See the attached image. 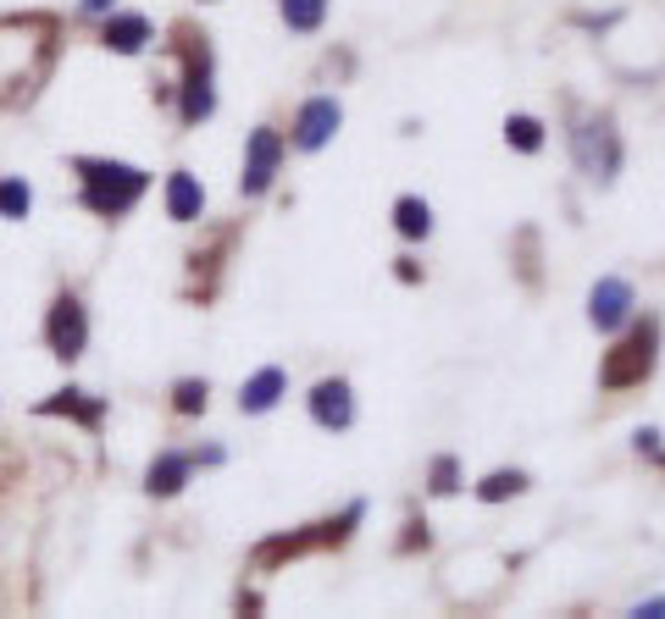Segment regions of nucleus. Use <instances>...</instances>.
I'll list each match as a JSON object with an SVG mask.
<instances>
[{"label":"nucleus","mask_w":665,"mask_h":619,"mask_svg":"<svg viewBox=\"0 0 665 619\" xmlns=\"http://www.w3.org/2000/svg\"><path fill=\"white\" fill-rule=\"evenodd\" d=\"M78 178H84V205L95 216H123L150 189V172L117 167V161H78Z\"/></svg>","instance_id":"f257e3e1"},{"label":"nucleus","mask_w":665,"mask_h":619,"mask_svg":"<svg viewBox=\"0 0 665 619\" xmlns=\"http://www.w3.org/2000/svg\"><path fill=\"white\" fill-rule=\"evenodd\" d=\"M571 156H577V172H582V178L615 183V172H621V134H615L610 111L577 117V128H571Z\"/></svg>","instance_id":"f03ea898"},{"label":"nucleus","mask_w":665,"mask_h":619,"mask_svg":"<svg viewBox=\"0 0 665 619\" xmlns=\"http://www.w3.org/2000/svg\"><path fill=\"white\" fill-rule=\"evenodd\" d=\"M654 354H659V321H637L599 365V382L604 387H637L648 371H654Z\"/></svg>","instance_id":"7ed1b4c3"},{"label":"nucleus","mask_w":665,"mask_h":619,"mask_svg":"<svg viewBox=\"0 0 665 619\" xmlns=\"http://www.w3.org/2000/svg\"><path fill=\"white\" fill-rule=\"evenodd\" d=\"M189 45H183V56H189V78H183V122L189 128H200L205 117H211V106H217V95H211V51H205V34H200V45H194V34H183Z\"/></svg>","instance_id":"20e7f679"},{"label":"nucleus","mask_w":665,"mask_h":619,"mask_svg":"<svg viewBox=\"0 0 665 619\" xmlns=\"http://www.w3.org/2000/svg\"><path fill=\"white\" fill-rule=\"evenodd\" d=\"M45 338H51V354H56V360H78V354H84V343H89V316H84V305H78L73 294H62V299L51 305Z\"/></svg>","instance_id":"39448f33"},{"label":"nucleus","mask_w":665,"mask_h":619,"mask_svg":"<svg viewBox=\"0 0 665 619\" xmlns=\"http://www.w3.org/2000/svg\"><path fill=\"white\" fill-rule=\"evenodd\" d=\"M277 161H283V139H277V128H255V134H250V150H244L239 189H244V194H266L272 178H277Z\"/></svg>","instance_id":"423d86ee"},{"label":"nucleus","mask_w":665,"mask_h":619,"mask_svg":"<svg viewBox=\"0 0 665 619\" xmlns=\"http://www.w3.org/2000/svg\"><path fill=\"white\" fill-rule=\"evenodd\" d=\"M310 420L327 426V431H350L356 426V393L345 376H327L310 387Z\"/></svg>","instance_id":"0eeeda50"},{"label":"nucleus","mask_w":665,"mask_h":619,"mask_svg":"<svg viewBox=\"0 0 665 619\" xmlns=\"http://www.w3.org/2000/svg\"><path fill=\"white\" fill-rule=\"evenodd\" d=\"M339 122H345L339 100H332V95H316V100H305L299 117H294V145H299V150H321L332 134H339Z\"/></svg>","instance_id":"6e6552de"},{"label":"nucleus","mask_w":665,"mask_h":619,"mask_svg":"<svg viewBox=\"0 0 665 619\" xmlns=\"http://www.w3.org/2000/svg\"><path fill=\"white\" fill-rule=\"evenodd\" d=\"M626 316H632V282H621V277H599L593 294H588V321H593L599 332H615Z\"/></svg>","instance_id":"1a4fd4ad"},{"label":"nucleus","mask_w":665,"mask_h":619,"mask_svg":"<svg viewBox=\"0 0 665 619\" xmlns=\"http://www.w3.org/2000/svg\"><path fill=\"white\" fill-rule=\"evenodd\" d=\"M283 387H288V376H283L277 365H266V371H255V376L239 387V409H244V415H266V409L283 398Z\"/></svg>","instance_id":"9d476101"},{"label":"nucleus","mask_w":665,"mask_h":619,"mask_svg":"<svg viewBox=\"0 0 665 619\" xmlns=\"http://www.w3.org/2000/svg\"><path fill=\"white\" fill-rule=\"evenodd\" d=\"M145 40H150V23H145L139 12H117V18H106V45H112L117 56H139Z\"/></svg>","instance_id":"9b49d317"},{"label":"nucleus","mask_w":665,"mask_h":619,"mask_svg":"<svg viewBox=\"0 0 665 619\" xmlns=\"http://www.w3.org/2000/svg\"><path fill=\"white\" fill-rule=\"evenodd\" d=\"M200 205H205V189H200L189 172H172V178H167V216H172V222H194Z\"/></svg>","instance_id":"f8f14e48"},{"label":"nucleus","mask_w":665,"mask_h":619,"mask_svg":"<svg viewBox=\"0 0 665 619\" xmlns=\"http://www.w3.org/2000/svg\"><path fill=\"white\" fill-rule=\"evenodd\" d=\"M40 415H67V420H84V426L95 431V426L106 420V404H101V398H84L78 387H67L62 398H45V404H40Z\"/></svg>","instance_id":"ddd939ff"},{"label":"nucleus","mask_w":665,"mask_h":619,"mask_svg":"<svg viewBox=\"0 0 665 619\" xmlns=\"http://www.w3.org/2000/svg\"><path fill=\"white\" fill-rule=\"evenodd\" d=\"M189 470H194V459L189 453H161L156 465H150V476H145V487L156 492V498H172L183 481H189Z\"/></svg>","instance_id":"4468645a"},{"label":"nucleus","mask_w":665,"mask_h":619,"mask_svg":"<svg viewBox=\"0 0 665 619\" xmlns=\"http://www.w3.org/2000/svg\"><path fill=\"white\" fill-rule=\"evenodd\" d=\"M321 542V531H294V536H266L261 547H255V564L261 569H272V564H283V558H299L305 547H316Z\"/></svg>","instance_id":"2eb2a0df"},{"label":"nucleus","mask_w":665,"mask_h":619,"mask_svg":"<svg viewBox=\"0 0 665 619\" xmlns=\"http://www.w3.org/2000/svg\"><path fill=\"white\" fill-rule=\"evenodd\" d=\"M394 227H400V238H428V233H433V211H428V200H416V194L394 200Z\"/></svg>","instance_id":"dca6fc26"},{"label":"nucleus","mask_w":665,"mask_h":619,"mask_svg":"<svg viewBox=\"0 0 665 619\" xmlns=\"http://www.w3.org/2000/svg\"><path fill=\"white\" fill-rule=\"evenodd\" d=\"M283 23L294 29V34H316L321 23H327V0H283Z\"/></svg>","instance_id":"f3484780"},{"label":"nucleus","mask_w":665,"mask_h":619,"mask_svg":"<svg viewBox=\"0 0 665 619\" xmlns=\"http://www.w3.org/2000/svg\"><path fill=\"white\" fill-rule=\"evenodd\" d=\"M505 145L521 150V156H538V150H543V122L527 117V111H516V117L505 122Z\"/></svg>","instance_id":"a211bd4d"},{"label":"nucleus","mask_w":665,"mask_h":619,"mask_svg":"<svg viewBox=\"0 0 665 619\" xmlns=\"http://www.w3.org/2000/svg\"><path fill=\"white\" fill-rule=\"evenodd\" d=\"M516 492H527V476H521V470H494V476L477 481V498H483V503H505V498H516Z\"/></svg>","instance_id":"6ab92c4d"},{"label":"nucleus","mask_w":665,"mask_h":619,"mask_svg":"<svg viewBox=\"0 0 665 619\" xmlns=\"http://www.w3.org/2000/svg\"><path fill=\"white\" fill-rule=\"evenodd\" d=\"M29 205H34V189H29L23 178H0V216H7V222H23Z\"/></svg>","instance_id":"aec40b11"},{"label":"nucleus","mask_w":665,"mask_h":619,"mask_svg":"<svg viewBox=\"0 0 665 619\" xmlns=\"http://www.w3.org/2000/svg\"><path fill=\"white\" fill-rule=\"evenodd\" d=\"M428 487H433L439 498L461 492V465H455V453H439V459H433V470H428Z\"/></svg>","instance_id":"412c9836"},{"label":"nucleus","mask_w":665,"mask_h":619,"mask_svg":"<svg viewBox=\"0 0 665 619\" xmlns=\"http://www.w3.org/2000/svg\"><path fill=\"white\" fill-rule=\"evenodd\" d=\"M205 404H211L205 382H194V376H189V382H178V387H172V409H178V415H200Z\"/></svg>","instance_id":"4be33fe9"},{"label":"nucleus","mask_w":665,"mask_h":619,"mask_svg":"<svg viewBox=\"0 0 665 619\" xmlns=\"http://www.w3.org/2000/svg\"><path fill=\"white\" fill-rule=\"evenodd\" d=\"M361 514H367V503H350V509H345L339 520H332V525L321 531V542H327V547H339V542H350V531L361 525Z\"/></svg>","instance_id":"5701e85b"},{"label":"nucleus","mask_w":665,"mask_h":619,"mask_svg":"<svg viewBox=\"0 0 665 619\" xmlns=\"http://www.w3.org/2000/svg\"><path fill=\"white\" fill-rule=\"evenodd\" d=\"M416 547H428V525L422 520H411V531L400 536V553H416Z\"/></svg>","instance_id":"b1692460"},{"label":"nucleus","mask_w":665,"mask_h":619,"mask_svg":"<svg viewBox=\"0 0 665 619\" xmlns=\"http://www.w3.org/2000/svg\"><path fill=\"white\" fill-rule=\"evenodd\" d=\"M632 613H643V619H665V597H648V602H637Z\"/></svg>","instance_id":"393cba45"},{"label":"nucleus","mask_w":665,"mask_h":619,"mask_svg":"<svg viewBox=\"0 0 665 619\" xmlns=\"http://www.w3.org/2000/svg\"><path fill=\"white\" fill-rule=\"evenodd\" d=\"M394 271H400V282H422V266H416V260H400Z\"/></svg>","instance_id":"a878e982"},{"label":"nucleus","mask_w":665,"mask_h":619,"mask_svg":"<svg viewBox=\"0 0 665 619\" xmlns=\"http://www.w3.org/2000/svg\"><path fill=\"white\" fill-rule=\"evenodd\" d=\"M637 453H659V431H637Z\"/></svg>","instance_id":"bb28decb"},{"label":"nucleus","mask_w":665,"mask_h":619,"mask_svg":"<svg viewBox=\"0 0 665 619\" xmlns=\"http://www.w3.org/2000/svg\"><path fill=\"white\" fill-rule=\"evenodd\" d=\"M84 12H95V18H101V12H112V0H84Z\"/></svg>","instance_id":"cd10ccee"}]
</instances>
